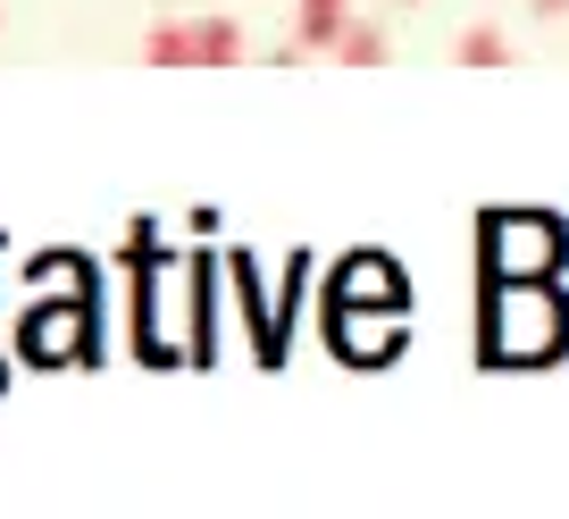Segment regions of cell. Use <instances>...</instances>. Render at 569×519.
Returning <instances> with one entry per match:
<instances>
[{
	"mask_svg": "<svg viewBox=\"0 0 569 519\" xmlns=\"http://www.w3.org/2000/svg\"><path fill=\"white\" fill-rule=\"evenodd\" d=\"M218 277L234 286V310H243V327H251V360H260V369H284L293 336L277 327V302L260 293V269H251V251H218Z\"/></svg>",
	"mask_w": 569,
	"mask_h": 519,
	"instance_id": "6da1fadb",
	"label": "cell"
},
{
	"mask_svg": "<svg viewBox=\"0 0 569 519\" xmlns=\"http://www.w3.org/2000/svg\"><path fill=\"white\" fill-rule=\"evenodd\" d=\"M243 59V26L234 18H193V68H234Z\"/></svg>",
	"mask_w": 569,
	"mask_h": 519,
	"instance_id": "5b68a950",
	"label": "cell"
},
{
	"mask_svg": "<svg viewBox=\"0 0 569 519\" xmlns=\"http://www.w3.org/2000/svg\"><path fill=\"white\" fill-rule=\"evenodd\" d=\"M343 18H352V0H293V42H302V51H327Z\"/></svg>",
	"mask_w": 569,
	"mask_h": 519,
	"instance_id": "277c9868",
	"label": "cell"
},
{
	"mask_svg": "<svg viewBox=\"0 0 569 519\" xmlns=\"http://www.w3.org/2000/svg\"><path fill=\"white\" fill-rule=\"evenodd\" d=\"M142 59H151V68H193V26L160 18L151 34H142Z\"/></svg>",
	"mask_w": 569,
	"mask_h": 519,
	"instance_id": "52a82bcc",
	"label": "cell"
},
{
	"mask_svg": "<svg viewBox=\"0 0 569 519\" xmlns=\"http://www.w3.org/2000/svg\"><path fill=\"white\" fill-rule=\"evenodd\" d=\"M402 9H410V0H402Z\"/></svg>",
	"mask_w": 569,
	"mask_h": 519,
	"instance_id": "30bf717a",
	"label": "cell"
},
{
	"mask_svg": "<svg viewBox=\"0 0 569 519\" xmlns=\"http://www.w3.org/2000/svg\"><path fill=\"white\" fill-rule=\"evenodd\" d=\"M118 269H126V277H168V251H160V227H151V218H134V227H126Z\"/></svg>",
	"mask_w": 569,
	"mask_h": 519,
	"instance_id": "8992f818",
	"label": "cell"
},
{
	"mask_svg": "<svg viewBox=\"0 0 569 519\" xmlns=\"http://www.w3.org/2000/svg\"><path fill=\"white\" fill-rule=\"evenodd\" d=\"M184 293H193V327H184V360H218V302H210V260L193 251L184 269Z\"/></svg>",
	"mask_w": 569,
	"mask_h": 519,
	"instance_id": "7a4b0ae2",
	"label": "cell"
},
{
	"mask_svg": "<svg viewBox=\"0 0 569 519\" xmlns=\"http://www.w3.org/2000/svg\"><path fill=\"white\" fill-rule=\"evenodd\" d=\"M528 9L536 18H569V0H528Z\"/></svg>",
	"mask_w": 569,
	"mask_h": 519,
	"instance_id": "9c48e42d",
	"label": "cell"
},
{
	"mask_svg": "<svg viewBox=\"0 0 569 519\" xmlns=\"http://www.w3.org/2000/svg\"><path fill=\"white\" fill-rule=\"evenodd\" d=\"M452 59H461V68H511V34H502V26H469Z\"/></svg>",
	"mask_w": 569,
	"mask_h": 519,
	"instance_id": "ba28073f",
	"label": "cell"
},
{
	"mask_svg": "<svg viewBox=\"0 0 569 519\" xmlns=\"http://www.w3.org/2000/svg\"><path fill=\"white\" fill-rule=\"evenodd\" d=\"M327 51H336L343 68H386V59H393V42H386V26H377V18H343Z\"/></svg>",
	"mask_w": 569,
	"mask_h": 519,
	"instance_id": "3957f363",
	"label": "cell"
}]
</instances>
